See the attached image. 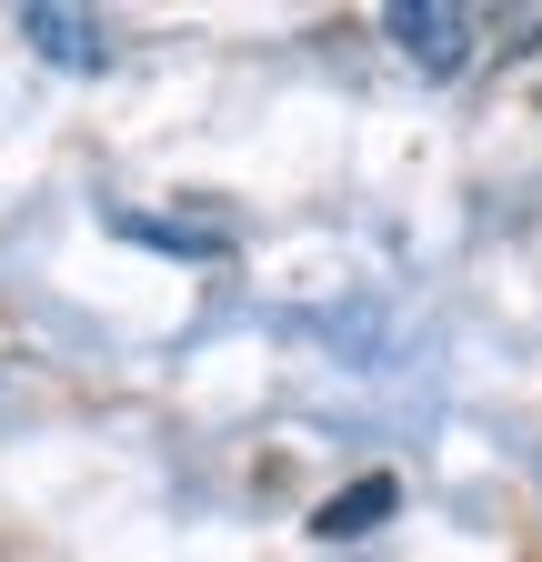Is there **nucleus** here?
I'll return each instance as SVG.
<instances>
[{"mask_svg":"<svg viewBox=\"0 0 542 562\" xmlns=\"http://www.w3.org/2000/svg\"><path fill=\"white\" fill-rule=\"evenodd\" d=\"M382 31L402 41V60H413V70H462V60H472V11H442V0H392Z\"/></svg>","mask_w":542,"mask_h":562,"instance_id":"nucleus-1","label":"nucleus"},{"mask_svg":"<svg viewBox=\"0 0 542 562\" xmlns=\"http://www.w3.org/2000/svg\"><path fill=\"white\" fill-rule=\"evenodd\" d=\"M392 513H402V482H392V472H362L352 492H331V503L312 513V532H321V542H362V532L392 522Z\"/></svg>","mask_w":542,"mask_h":562,"instance_id":"nucleus-2","label":"nucleus"},{"mask_svg":"<svg viewBox=\"0 0 542 562\" xmlns=\"http://www.w3.org/2000/svg\"><path fill=\"white\" fill-rule=\"evenodd\" d=\"M31 41H41L50 60H81V70L101 60V21H60V11H31Z\"/></svg>","mask_w":542,"mask_h":562,"instance_id":"nucleus-3","label":"nucleus"}]
</instances>
